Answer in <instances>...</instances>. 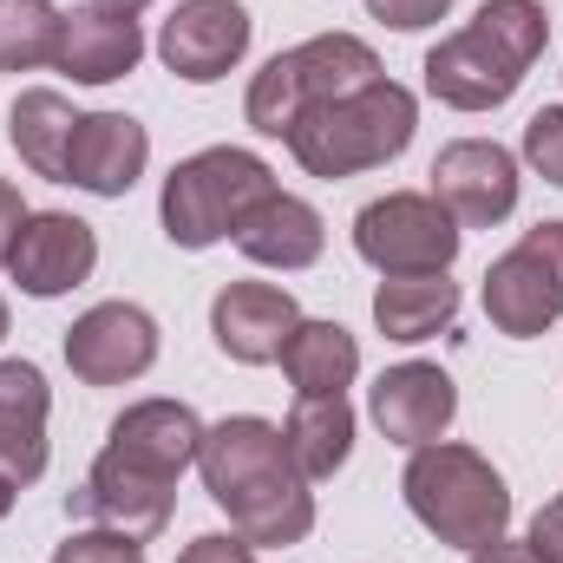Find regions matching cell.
<instances>
[{
  "instance_id": "25",
  "label": "cell",
  "mask_w": 563,
  "mask_h": 563,
  "mask_svg": "<svg viewBox=\"0 0 563 563\" xmlns=\"http://www.w3.org/2000/svg\"><path fill=\"white\" fill-rule=\"evenodd\" d=\"M59 46V7L53 0H0V73L53 66Z\"/></svg>"
},
{
  "instance_id": "19",
  "label": "cell",
  "mask_w": 563,
  "mask_h": 563,
  "mask_svg": "<svg viewBox=\"0 0 563 563\" xmlns=\"http://www.w3.org/2000/svg\"><path fill=\"white\" fill-rule=\"evenodd\" d=\"M46 374L33 361H0V472L13 485H33L46 472Z\"/></svg>"
},
{
  "instance_id": "18",
  "label": "cell",
  "mask_w": 563,
  "mask_h": 563,
  "mask_svg": "<svg viewBox=\"0 0 563 563\" xmlns=\"http://www.w3.org/2000/svg\"><path fill=\"white\" fill-rule=\"evenodd\" d=\"M197 445H203V420L184 400H139L112 420V439H106V452L132 459L157 478H184L197 465Z\"/></svg>"
},
{
  "instance_id": "12",
  "label": "cell",
  "mask_w": 563,
  "mask_h": 563,
  "mask_svg": "<svg viewBox=\"0 0 563 563\" xmlns=\"http://www.w3.org/2000/svg\"><path fill=\"white\" fill-rule=\"evenodd\" d=\"M7 269H13V282H20L33 301H53V295L79 288V282L99 269V236H92L86 217L40 210V217L20 223V243H13Z\"/></svg>"
},
{
  "instance_id": "5",
  "label": "cell",
  "mask_w": 563,
  "mask_h": 563,
  "mask_svg": "<svg viewBox=\"0 0 563 563\" xmlns=\"http://www.w3.org/2000/svg\"><path fill=\"white\" fill-rule=\"evenodd\" d=\"M276 190V170L243 151V144H210L197 157H184L170 177H164V197H157V217H164V236L177 250H210L223 236H236V223Z\"/></svg>"
},
{
  "instance_id": "14",
  "label": "cell",
  "mask_w": 563,
  "mask_h": 563,
  "mask_svg": "<svg viewBox=\"0 0 563 563\" xmlns=\"http://www.w3.org/2000/svg\"><path fill=\"white\" fill-rule=\"evenodd\" d=\"M170 505H177V478H157L119 452H99L92 472H86V492H79V511L99 518L106 531H125V538H157L170 525Z\"/></svg>"
},
{
  "instance_id": "28",
  "label": "cell",
  "mask_w": 563,
  "mask_h": 563,
  "mask_svg": "<svg viewBox=\"0 0 563 563\" xmlns=\"http://www.w3.org/2000/svg\"><path fill=\"white\" fill-rule=\"evenodd\" d=\"M367 13L387 20L394 33H420V26H432V20L452 13V0H367Z\"/></svg>"
},
{
  "instance_id": "21",
  "label": "cell",
  "mask_w": 563,
  "mask_h": 563,
  "mask_svg": "<svg viewBox=\"0 0 563 563\" xmlns=\"http://www.w3.org/2000/svg\"><path fill=\"white\" fill-rule=\"evenodd\" d=\"M282 439H288V459L301 465L308 485L334 478L347 465V452H354V407H347V394H301L288 426H282Z\"/></svg>"
},
{
  "instance_id": "13",
  "label": "cell",
  "mask_w": 563,
  "mask_h": 563,
  "mask_svg": "<svg viewBox=\"0 0 563 563\" xmlns=\"http://www.w3.org/2000/svg\"><path fill=\"white\" fill-rule=\"evenodd\" d=\"M295 321H301V308H295V295L276 288V282H230L210 301V334L243 367L282 361V341L295 334Z\"/></svg>"
},
{
  "instance_id": "30",
  "label": "cell",
  "mask_w": 563,
  "mask_h": 563,
  "mask_svg": "<svg viewBox=\"0 0 563 563\" xmlns=\"http://www.w3.org/2000/svg\"><path fill=\"white\" fill-rule=\"evenodd\" d=\"M525 544H531L538 563H563V498H551V505L531 518V538H525Z\"/></svg>"
},
{
  "instance_id": "32",
  "label": "cell",
  "mask_w": 563,
  "mask_h": 563,
  "mask_svg": "<svg viewBox=\"0 0 563 563\" xmlns=\"http://www.w3.org/2000/svg\"><path fill=\"white\" fill-rule=\"evenodd\" d=\"M472 563H538L531 558V544H511V538H492V544H478Z\"/></svg>"
},
{
  "instance_id": "34",
  "label": "cell",
  "mask_w": 563,
  "mask_h": 563,
  "mask_svg": "<svg viewBox=\"0 0 563 563\" xmlns=\"http://www.w3.org/2000/svg\"><path fill=\"white\" fill-rule=\"evenodd\" d=\"M13 492H20V485H13V478H7V472H0V518H7V511H13Z\"/></svg>"
},
{
  "instance_id": "31",
  "label": "cell",
  "mask_w": 563,
  "mask_h": 563,
  "mask_svg": "<svg viewBox=\"0 0 563 563\" xmlns=\"http://www.w3.org/2000/svg\"><path fill=\"white\" fill-rule=\"evenodd\" d=\"M26 217H33V210H26V203H20V190L0 177V263L13 256V243H20V223H26Z\"/></svg>"
},
{
  "instance_id": "15",
  "label": "cell",
  "mask_w": 563,
  "mask_h": 563,
  "mask_svg": "<svg viewBox=\"0 0 563 563\" xmlns=\"http://www.w3.org/2000/svg\"><path fill=\"white\" fill-rule=\"evenodd\" d=\"M144 59V33L132 13H112L99 0L59 13V46H53V66L73 79V86H112L125 79Z\"/></svg>"
},
{
  "instance_id": "10",
  "label": "cell",
  "mask_w": 563,
  "mask_h": 563,
  "mask_svg": "<svg viewBox=\"0 0 563 563\" xmlns=\"http://www.w3.org/2000/svg\"><path fill=\"white\" fill-rule=\"evenodd\" d=\"M432 197L459 230H492L518 210V157L492 139H459L432 157Z\"/></svg>"
},
{
  "instance_id": "22",
  "label": "cell",
  "mask_w": 563,
  "mask_h": 563,
  "mask_svg": "<svg viewBox=\"0 0 563 563\" xmlns=\"http://www.w3.org/2000/svg\"><path fill=\"white\" fill-rule=\"evenodd\" d=\"M282 374L295 394H347L361 374V341L341 321H295L282 341Z\"/></svg>"
},
{
  "instance_id": "2",
  "label": "cell",
  "mask_w": 563,
  "mask_h": 563,
  "mask_svg": "<svg viewBox=\"0 0 563 563\" xmlns=\"http://www.w3.org/2000/svg\"><path fill=\"white\" fill-rule=\"evenodd\" d=\"M544 46H551V13L538 0H485L472 26H459L426 53V92L452 112H498L525 86Z\"/></svg>"
},
{
  "instance_id": "9",
  "label": "cell",
  "mask_w": 563,
  "mask_h": 563,
  "mask_svg": "<svg viewBox=\"0 0 563 563\" xmlns=\"http://www.w3.org/2000/svg\"><path fill=\"white\" fill-rule=\"evenodd\" d=\"M250 33H256V20L243 0H177V13L157 33V59L190 86H217L223 73L243 66Z\"/></svg>"
},
{
  "instance_id": "6",
  "label": "cell",
  "mask_w": 563,
  "mask_h": 563,
  "mask_svg": "<svg viewBox=\"0 0 563 563\" xmlns=\"http://www.w3.org/2000/svg\"><path fill=\"white\" fill-rule=\"evenodd\" d=\"M367 79H380V59H374L367 40H354V33H314V40L276 53V59L250 79L243 112H250V125H256L263 139L288 144V132H295L314 106H328V99H341V92H361Z\"/></svg>"
},
{
  "instance_id": "8",
  "label": "cell",
  "mask_w": 563,
  "mask_h": 563,
  "mask_svg": "<svg viewBox=\"0 0 563 563\" xmlns=\"http://www.w3.org/2000/svg\"><path fill=\"white\" fill-rule=\"evenodd\" d=\"M558 314H563V223H538L485 269V321L511 341H538Z\"/></svg>"
},
{
  "instance_id": "16",
  "label": "cell",
  "mask_w": 563,
  "mask_h": 563,
  "mask_svg": "<svg viewBox=\"0 0 563 563\" xmlns=\"http://www.w3.org/2000/svg\"><path fill=\"white\" fill-rule=\"evenodd\" d=\"M374 426L394 439V445H407V452H420L432 439H445V426L459 413V387L432 367V361H400V367H387L380 380H374Z\"/></svg>"
},
{
  "instance_id": "1",
  "label": "cell",
  "mask_w": 563,
  "mask_h": 563,
  "mask_svg": "<svg viewBox=\"0 0 563 563\" xmlns=\"http://www.w3.org/2000/svg\"><path fill=\"white\" fill-rule=\"evenodd\" d=\"M197 472H203V492L230 511V531L250 538L256 551L263 544H301L314 531V492H308L301 465L288 459L282 426L256 420V413L203 426Z\"/></svg>"
},
{
  "instance_id": "23",
  "label": "cell",
  "mask_w": 563,
  "mask_h": 563,
  "mask_svg": "<svg viewBox=\"0 0 563 563\" xmlns=\"http://www.w3.org/2000/svg\"><path fill=\"white\" fill-rule=\"evenodd\" d=\"M459 321V282L445 276H387L374 288V328L387 341H432Z\"/></svg>"
},
{
  "instance_id": "17",
  "label": "cell",
  "mask_w": 563,
  "mask_h": 563,
  "mask_svg": "<svg viewBox=\"0 0 563 563\" xmlns=\"http://www.w3.org/2000/svg\"><path fill=\"white\" fill-rule=\"evenodd\" d=\"M151 164V132L125 112H86L66 144V184L92 197H125Z\"/></svg>"
},
{
  "instance_id": "7",
  "label": "cell",
  "mask_w": 563,
  "mask_h": 563,
  "mask_svg": "<svg viewBox=\"0 0 563 563\" xmlns=\"http://www.w3.org/2000/svg\"><path fill=\"white\" fill-rule=\"evenodd\" d=\"M459 223L432 190H387L354 217V250L380 276H445L459 256Z\"/></svg>"
},
{
  "instance_id": "27",
  "label": "cell",
  "mask_w": 563,
  "mask_h": 563,
  "mask_svg": "<svg viewBox=\"0 0 563 563\" xmlns=\"http://www.w3.org/2000/svg\"><path fill=\"white\" fill-rule=\"evenodd\" d=\"M53 563H144V544L139 538H125V531H73L59 551H53Z\"/></svg>"
},
{
  "instance_id": "35",
  "label": "cell",
  "mask_w": 563,
  "mask_h": 563,
  "mask_svg": "<svg viewBox=\"0 0 563 563\" xmlns=\"http://www.w3.org/2000/svg\"><path fill=\"white\" fill-rule=\"evenodd\" d=\"M0 341H7V301H0Z\"/></svg>"
},
{
  "instance_id": "26",
  "label": "cell",
  "mask_w": 563,
  "mask_h": 563,
  "mask_svg": "<svg viewBox=\"0 0 563 563\" xmlns=\"http://www.w3.org/2000/svg\"><path fill=\"white\" fill-rule=\"evenodd\" d=\"M525 164H531L544 184L563 190V106L531 112V125H525Z\"/></svg>"
},
{
  "instance_id": "24",
  "label": "cell",
  "mask_w": 563,
  "mask_h": 563,
  "mask_svg": "<svg viewBox=\"0 0 563 563\" xmlns=\"http://www.w3.org/2000/svg\"><path fill=\"white\" fill-rule=\"evenodd\" d=\"M73 125H79V112H73L53 86L20 92L13 112H7V139H13V151H20V164H26L33 177H53V184H66V144H73Z\"/></svg>"
},
{
  "instance_id": "20",
  "label": "cell",
  "mask_w": 563,
  "mask_h": 563,
  "mask_svg": "<svg viewBox=\"0 0 563 563\" xmlns=\"http://www.w3.org/2000/svg\"><path fill=\"white\" fill-rule=\"evenodd\" d=\"M230 243H236L250 263H263V269H308V263H321L328 230H321V210H314V203H301V197H288V190H269V197L236 223Z\"/></svg>"
},
{
  "instance_id": "11",
  "label": "cell",
  "mask_w": 563,
  "mask_h": 563,
  "mask_svg": "<svg viewBox=\"0 0 563 563\" xmlns=\"http://www.w3.org/2000/svg\"><path fill=\"white\" fill-rule=\"evenodd\" d=\"M157 361V321L139 301H99L66 328V367L86 387H125Z\"/></svg>"
},
{
  "instance_id": "33",
  "label": "cell",
  "mask_w": 563,
  "mask_h": 563,
  "mask_svg": "<svg viewBox=\"0 0 563 563\" xmlns=\"http://www.w3.org/2000/svg\"><path fill=\"white\" fill-rule=\"evenodd\" d=\"M99 7H112V13H132V20H139V13L151 7V0H99Z\"/></svg>"
},
{
  "instance_id": "4",
  "label": "cell",
  "mask_w": 563,
  "mask_h": 563,
  "mask_svg": "<svg viewBox=\"0 0 563 563\" xmlns=\"http://www.w3.org/2000/svg\"><path fill=\"white\" fill-rule=\"evenodd\" d=\"M400 492H407V511L452 551H478V544L505 538V525H511V492H505L498 465L452 439H432L413 452Z\"/></svg>"
},
{
  "instance_id": "29",
  "label": "cell",
  "mask_w": 563,
  "mask_h": 563,
  "mask_svg": "<svg viewBox=\"0 0 563 563\" xmlns=\"http://www.w3.org/2000/svg\"><path fill=\"white\" fill-rule=\"evenodd\" d=\"M177 563H256V544H250V538H236V531H210V538L184 544V558H177Z\"/></svg>"
},
{
  "instance_id": "3",
  "label": "cell",
  "mask_w": 563,
  "mask_h": 563,
  "mask_svg": "<svg viewBox=\"0 0 563 563\" xmlns=\"http://www.w3.org/2000/svg\"><path fill=\"white\" fill-rule=\"evenodd\" d=\"M420 132V106L400 79H367L361 92H341L328 106H314L295 132L288 151L308 177H354V170H374V164H394Z\"/></svg>"
}]
</instances>
